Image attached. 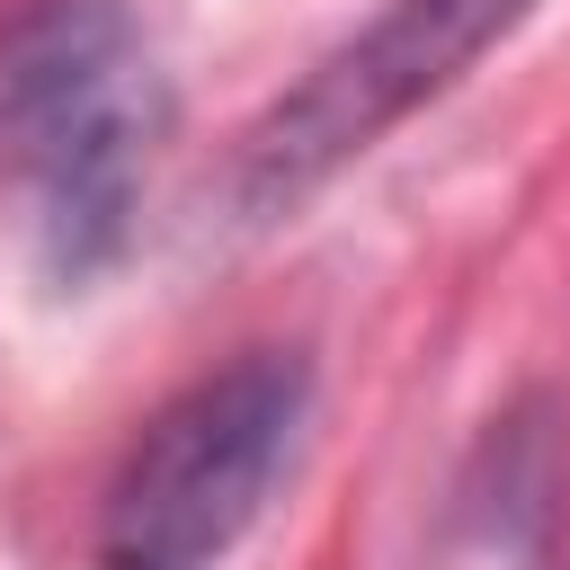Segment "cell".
<instances>
[{
  "label": "cell",
  "instance_id": "1",
  "mask_svg": "<svg viewBox=\"0 0 570 570\" xmlns=\"http://www.w3.org/2000/svg\"><path fill=\"white\" fill-rule=\"evenodd\" d=\"M169 80L134 0H18L0 27V187L27 196L53 285H89L142 214Z\"/></svg>",
  "mask_w": 570,
  "mask_h": 570
},
{
  "label": "cell",
  "instance_id": "2",
  "mask_svg": "<svg viewBox=\"0 0 570 570\" xmlns=\"http://www.w3.org/2000/svg\"><path fill=\"white\" fill-rule=\"evenodd\" d=\"M312 428V356L240 347L178 383L116 454L89 525V570H223L267 517Z\"/></svg>",
  "mask_w": 570,
  "mask_h": 570
},
{
  "label": "cell",
  "instance_id": "3",
  "mask_svg": "<svg viewBox=\"0 0 570 570\" xmlns=\"http://www.w3.org/2000/svg\"><path fill=\"white\" fill-rule=\"evenodd\" d=\"M534 0H383L356 36H338L232 151V205L249 223H285L338 169H356L383 134L436 107L499 36H517Z\"/></svg>",
  "mask_w": 570,
  "mask_h": 570
}]
</instances>
